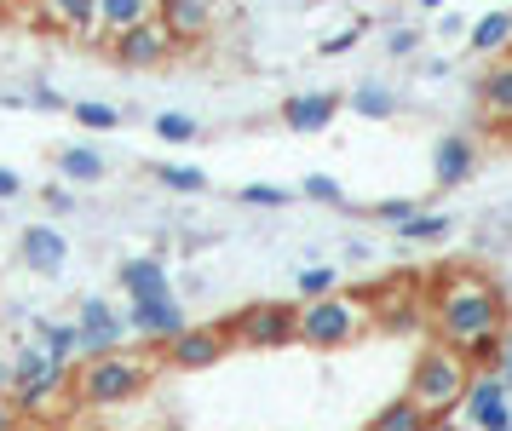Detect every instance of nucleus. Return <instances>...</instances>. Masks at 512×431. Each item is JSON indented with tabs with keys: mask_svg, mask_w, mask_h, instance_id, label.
<instances>
[{
	"mask_svg": "<svg viewBox=\"0 0 512 431\" xmlns=\"http://www.w3.org/2000/svg\"><path fill=\"white\" fill-rule=\"evenodd\" d=\"M426 311H432L438 345L461 351V357H472L484 340H501V328H507V299H501V288L484 271H472V265L443 271Z\"/></svg>",
	"mask_w": 512,
	"mask_h": 431,
	"instance_id": "1",
	"label": "nucleus"
},
{
	"mask_svg": "<svg viewBox=\"0 0 512 431\" xmlns=\"http://www.w3.org/2000/svg\"><path fill=\"white\" fill-rule=\"evenodd\" d=\"M156 380V357H139V351H110V357H87L75 363V403L87 414L104 409H127L139 403Z\"/></svg>",
	"mask_w": 512,
	"mask_h": 431,
	"instance_id": "2",
	"label": "nucleus"
},
{
	"mask_svg": "<svg viewBox=\"0 0 512 431\" xmlns=\"http://www.w3.org/2000/svg\"><path fill=\"white\" fill-rule=\"evenodd\" d=\"M369 328H374V299H363V294L305 299L294 311V345H305V351H346Z\"/></svg>",
	"mask_w": 512,
	"mask_h": 431,
	"instance_id": "3",
	"label": "nucleus"
},
{
	"mask_svg": "<svg viewBox=\"0 0 512 431\" xmlns=\"http://www.w3.org/2000/svg\"><path fill=\"white\" fill-rule=\"evenodd\" d=\"M466 386H472V363L461 351L432 340L420 351L415 374H409V403H420L432 420H455V409L466 403Z\"/></svg>",
	"mask_w": 512,
	"mask_h": 431,
	"instance_id": "4",
	"label": "nucleus"
},
{
	"mask_svg": "<svg viewBox=\"0 0 512 431\" xmlns=\"http://www.w3.org/2000/svg\"><path fill=\"white\" fill-rule=\"evenodd\" d=\"M294 311L300 305H282V299H254L231 311V345H248V351H277V345H294Z\"/></svg>",
	"mask_w": 512,
	"mask_h": 431,
	"instance_id": "5",
	"label": "nucleus"
},
{
	"mask_svg": "<svg viewBox=\"0 0 512 431\" xmlns=\"http://www.w3.org/2000/svg\"><path fill=\"white\" fill-rule=\"evenodd\" d=\"M127 334L144 345H156V351H167V345L179 340L190 328V311H185V299L179 294H162V299H127Z\"/></svg>",
	"mask_w": 512,
	"mask_h": 431,
	"instance_id": "6",
	"label": "nucleus"
},
{
	"mask_svg": "<svg viewBox=\"0 0 512 431\" xmlns=\"http://www.w3.org/2000/svg\"><path fill=\"white\" fill-rule=\"evenodd\" d=\"M75 334H81V363H87V357L127 351V317H121L104 294H87L75 305Z\"/></svg>",
	"mask_w": 512,
	"mask_h": 431,
	"instance_id": "7",
	"label": "nucleus"
},
{
	"mask_svg": "<svg viewBox=\"0 0 512 431\" xmlns=\"http://www.w3.org/2000/svg\"><path fill=\"white\" fill-rule=\"evenodd\" d=\"M231 357V328L225 322H190L179 340L162 351L167 368H179V374H202V368L225 363Z\"/></svg>",
	"mask_w": 512,
	"mask_h": 431,
	"instance_id": "8",
	"label": "nucleus"
},
{
	"mask_svg": "<svg viewBox=\"0 0 512 431\" xmlns=\"http://www.w3.org/2000/svg\"><path fill=\"white\" fill-rule=\"evenodd\" d=\"M461 420L472 431H512V391L501 386V374H495V368L472 374L466 403H461Z\"/></svg>",
	"mask_w": 512,
	"mask_h": 431,
	"instance_id": "9",
	"label": "nucleus"
},
{
	"mask_svg": "<svg viewBox=\"0 0 512 431\" xmlns=\"http://www.w3.org/2000/svg\"><path fill=\"white\" fill-rule=\"evenodd\" d=\"M110 52H116V64H127V69H162L167 58L179 52V35L167 29V18H150V23H139L133 35L110 41Z\"/></svg>",
	"mask_w": 512,
	"mask_h": 431,
	"instance_id": "10",
	"label": "nucleus"
},
{
	"mask_svg": "<svg viewBox=\"0 0 512 431\" xmlns=\"http://www.w3.org/2000/svg\"><path fill=\"white\" fill-rule=\"evenodd\" d=\"M340 92H323V87H311V92H288L282 98V127L288 133H323V127H334V115H340Z\"/></svg>",
	"mask_w": 512,
	"mask_h": 431,
	"instance_id": "11",
	"label": "nucleus"
},
{
	"mask_svg": "<svg viewBox=\"0 0 512 431\" xmlns=\"http://www.w3.org/2000/svg\"><path fill=\"white\" fill-rule=\"evenodd\" d=\"M18 259H24L35 276H64V265H70V236L58 225H29L24 236H18Z\"/></svg>",
	"mask_w": 512,
	"mask_h": 431,
	"instance_id": "12",
	"label": "nucleus"
},
{
	"mask_svg": "<svg viewBox=\"0 0 512 431\" xmlns=\"http://www.w3.org/2000/svg\"><path fill=\"white\" fill-rule=\"evenodd\" d=\"M472 167H478V144L466 133H443L438 144H432V179L443 184V190H455V184L472 179Z\"/></svg>",
	"mask_w": 512,
	"mask_h": 431,
	"instance_id": "13",
	"label": "nucleus"
},
{
	"mask_svg": "<svg viewBox=\"0 0 512 431\" xmlns=\"http://www.w3.org/2000/svg\"><path fill=\"white\" fill-rule=\"evenodd\" d=\"M150 18H162V0H98V46L133 35Z\"/></svg>",
	"mask_w": 512,
	"mask_h": 431,
	"instance_id": "14",
	"label": "nucleus"
},
{
	"mask_svg": "<svg viewBox=\"0 0 512 431\" xmlns=\"http://www.w3.org/2000/svg\"><path fill=\"white\" fill-rule=\"evenodd\" d=\"M116 282H121V294H127V299H162V294H173V276H167V265L156 259V253L121 259Z\"/></svg>",
	"mask_w": 512,
	"mask_h": 431,
	"instance_id": "15",
	"label": "nucleus"
},
{
	"mask_svg": "<svg viewBox=\"0 0 512 431\" xmlns=\"http://www.w3.org/2000/svg\"><path fill=\"white\" fill-rule=\"evenodd\" d=\"M478 110L495 127H512V58H495V64L478 75Z\"/></svg>",
	"mask_w": 512,
	"mask_h": 431,
	"instance_id": "16",
	"label": "nucleus"
},
{
	"mask_svg": "<svg viewBox=\"0 0 512 431\" xmlns=\"http://www.w3.org/2000/svg\"><path fill=\"white\" fill-rule=\"evenodd\" d=\"M466 52H478V58H507V52H512V6H501V12H484V18H472Z\"/></svg>",
	"mask_w": 512,
	"mask_h": 431,
	"instance_id": "17",
	"label": "nucleus"
},
{
	"mask_svg": "<svg viewBox=\"0 0 512 431\" xmlns=\"http://www.w3.org/2000/svg\"><path fill=\"white\" fill-rule=\"evenodd\" d=\"M41 18L81 41H98V0H41Z\"/></svg>",
	"mask_w": 512,
	"mask_h": 431,
	"instance_id": "18",
	"label": "nucleus"
},
{
	"mask_svg": "<svg viewBox=\"0 0 512 431\" xmlns=\"http://www.w3.org/2000/svg\"><path fill=\"white\" fill-rule=\"evenodd\" d=\"M29 334H35V345H47L58 363H81V334H75V322H58V317H35L29 322Z\"/></svg>",
	"mask_w": 512,
	"mask_h": 431,
	"instance_id": "19",
	"label": "nucleus"
},
{
	"mask_svg": "<svg viewBox=\"0 0 512 431\" xmlns=\"http://www.w3.org/2000/svg\"><path fill=\"white\" fill-rule=\"evenodd\" d=\"M162 18H167V29H173L179 41H202L208 23H213V6L208 0H162Z\"/></svg>",
	"mask_w": 512,
	"mask_h": 431,
	"instance_id": "20",
	"label": "nucleus"
},
{
	"mask_svg": "<svg viewBox=\"0 0 512 431\" xmlns=\"http://www.w3.org/2000/svg\"><path fill=\"white\" fill-rule=\"evenodd\" d=\"M58 173L70 184H98L110 167H104V156H98L93 144H64V150H58Z\"/></svg>",
	"mask_w": 512,
	"mask_h": 431,
	"instance_id": "21",
	"label": "nucleus"
},
{
	"mask_svg": "<svg viewBox=\"0 0 512 431\" xmlns=\"http://www.w3.org/2000/svg\"><path fill=\"white\" fill-rule=\"evenodd\" d=\"M346 104L363 115V121H392V115H397V92H392V87H380V81H357Z\"/></svg>",
	"mask_w": 512,
	"mask_h": 431,
	"instance_id": "22",
	"label": "nucleus"
},
{
	"mask_svg": "<svg viewBox=\"0 0 512 431\" xmlns=\"http://www.w3.org/2000/svg\"><path fill=\"white\" fill-rule=\"evenodd\" d=\"M58 368H70V363H58V357H52L47 345H18V351H12V386H24V380H47V374H58Z\"/></svg>",
	"mask_w": 512,
	"mask_h": 431,
	"instance_id": "23",
	"label": "nucleus"
},
{
	"mask_svg": "<svg viewBox=\"0 0 512 431\" xmlns=\"http://www.w3.org/2000/svg\"><path fill=\"white\" fill-rule=\"evenodd\" d=\"M426 426H432V414L420 409V403H409V391L369 420V431H426Z\"/></svg>",
	"mask_w": 512,
	"mask_h": 431,
	"instance_id": "24",
	"label": "nucleus"
},
{
	"mask_svg": "<svg viewBox=\"0 0 512 431\" xmlns=\"http://www.w3.org/2000/svg\"><path fill=\"white\" fill-rule=\"evenodd\" d=\"M162 190H179V196H202L208 190V173L196 167V161H162V167H150Z\"/></svg>",
	"mask_w": 512,
	"mask_h": 431,
	"instance_id": "25",
	"label": "nucleus"
},
{
	"mask_svg": "<svg viewBox=\"0 0 512 431\" xmlns=\"http://www.w3.org/2000/svg\"><path fill=\"white\" fill-rule=\"evenodd\" d=\"M397 236H403V242H426V248H432V242H449V236H455V219H449V213H420V219H409Z\"/></svg>",
	"mask_w": 512,
	"mask_h": 431,
	"instance_id": "26",
	"label": "nucleus"
},
{
	"mask_svg": "<svg viewBox=\"0 0 512 431\" xmlns=\"http://www.w3.org/2000/svg\"><path fill=\"white\" fill-rule=\"evenodd\" d=\"M156 138H162V144H196V138H202V121L185 115V110H162L156 115Z\"/></svg>",
	"mask_w": 512,
	"mask_h": 431,
	"instance_id": "27",
	"label": "nucleus"
},
{
	"mask_svg": "<svg viewBox=\"0 0 512 431\" xmlns=\"http://www.w3.org/2000/svg\"><path fill=\"white\" fill-rule=\"evenodd\" d=\"M294 288H300V305L305 299H328V294H340V271H334V265H305V271L294 276Z\"/></svg>",
	"mask_w": 512,
	"mask_h": 431,
	"instance_id": "28",
	"label": "nucleus"
},
{
	"mask_svg": "<svg viewBox=\"0 0 512 431\" xmlns=\"http://www.w3.org/2000/svg\"><path fill=\"white\" fill-rule=\"evenodd\" d=\"M70 115L81 121V127H87V133H110V127L121 121V110H116V104H98V98H75V104H70Z\"/></svg>",
	"mask_w": 512,
	"mask_h": 431,
	"instance_id": "29",
	"label": "nucleus"
},
{
	"mask_svg": "<svg viewBox=\"0 0 512 431\" xmlns=\"http://www.w3.org/2000/svg\"><path fill=\"white\" fill-rule=\"evenodd\" d=\"M369 219H380V225L403 230L409 219H420V202H415V196H392V202H374V207H369Z\"/></svg>",
	"mask_w": 512,
	"mask_h": 431,
	"instance_id": "30",
	"label": "nucleus"
},
{
	"mask_svg": "<svg viewBox=\"0 0 512 431\" xmlns=\"http://www.w3.org/2000/svg\"><path fill=\"white\" fill-rule=\"evenodd\" d=\"M300 196H311V202H323V207H346V184L328 179V173H305Z\"/></svg>",
	"mask_w": 512,
	"mask_h": 431,
	"instance_id": "31",
	"label": "nucleus"
},
{
	"mask_svg": "<svg viewBox=\"0 0 512 431\" xmlns=\"http://www.w3.org/2000/svg\"><path fill=\"white\" fill-rule=\"evenodd\" d=\"M236 202H248V207H288L294 196H288L282 184H242V190H236Z\"/></svg>",
	"mask_w": 512,
	"mask_h": 431,
	"instance_id": "32",
	"label": "nucleus"
},
{
	"mask_svg": "<svg viewBox=\"0 0 512 431\" xmlns=\"http://www.w3.org/2000/svg\"><path fill=\"white\" fill-rule=\"evenodd\" d=\"M363 29H369V18H363V23H351V29H334V35H328V41L317 46V52H323V58H346L351 46L363 41Z\"/></svg>",
	"mask_w": 512,
	"mask_h": 431,
	"instance_id": "33",
	"label": "nucleus"
},
{
	"mask_svg": "<svg viewBox=\"0 0 512 431\" xmlns=\"http://www.w3.org/2000/svg\"><path fill=\"white\" fill-rule=\"evenodd\" d=\"M386 52H392V58H415L420 52V29H409V23L386 29Z\"/></svg>",
	"mask_w": 512,
	"mask_h": 431,
	"instance_id": "34",
	"label": "nucleus"
},
{
	"mask_svg": "<svg viewBox=\"0 0 512 431\" xmlns=\"http://www.w3.org/2000/svg\"><path fill=\"white\" fill-rule=\"evenodd\" d=\"M29 104H35V110H70V98H64L58 87H35L29 92Z\"/></svg>",
	"mask_w": 512,
	"mask_h": 431,
	"instance_id": "35",
	"label": "nucleus"
},
{
	"mask_svg": "<svg viewBox=\"0 0 512 431\" xmlns=\"http://www.w3.org/2000/svg\"><path fill=\"white\" fill-rule=\"evenodd\" d=\"M438 35H449V41H466V35H472V23H466L461 12H443V23H438Z\"/></svg>",
	"mask_w": 512,
	"mask_h": 431,
	"instance_id": "36",
	"label": "nucleus"
},
{
	"mask_svg": "<svg viewBox=\"0 0 512 431\" xmlns=\"http://www.w3.org/2000/svg\"><path fill=\"white\" fill-rule=\"evenodd\" d=\"M0 431H29V426H24V414H18V403H12V397H0Z\"/></svg>",
	"mask_w": 512,
	"mask_h": 431,
	"instance_id": "37",
	"label": "nucleus"
},
{
	"mask_svg": "<svg viewBox=\"0 0 512 431\" xmlns=\"http://www.w3.org/2000/svg\"><path fill=\"white\" fill-rule=\"evenodd\" d=\"M12 196H24V179L12 167H0V202H12Z\"/></svg>",
	"mask_w": 512,
	"mask_h": 431,
	"instance_id": "38",
	"label": "nucleus"
},
{
	"mask_svg": "<svg viewBox=\"0 0 512 431\" xmlns=\"http://www.w3.org/2000/svg\"><path fill=\"white\" fill-rule=\"evenodd\" d=\"M495 374H501V386L512 391V334H507V345H501V363H495Z\"/></svg>",
	"mask_w": 512,
	"mask_h": 431,
	"instance_id": "39",
	"label": "nucleus"
},
{
	"mask_svg": "<svg viewBox=\"0 0 512 431\" xmlns=\"http://www.w3.org/2000/svg\"><path fill=\"white\" fill-rule=\"evenodd\" d=\"M47 207H58V213H70V207H75V196L64 190V184H52V190H47Z\"/></svg>",
	"mask_w": 512,
	"mask_h": 431,
	"instance_id": "40",
	"label": "nucleus"
},
{
	"mask_svg": "<svg viewBox=\"0 0 512 431\" xmlns=\"http://www.w3.org/2000/svg\"><path fill=\"white\" fill-rule=\"evenodd\" d=\"M58 431H104V426H98V420H87V414H75V420H64Z\"/></svg>",
	"mask_w": 512,
	"mask_h": 431,
	"instance_id": "41",
	"label": "nucleus"
},
{
	"mask_svg": "<svg viewBox=\"0 0 512 431\" xmlns=\"http://www.w3.org/2000/svg\"><path fill=\"white\" fill-rule=\"evenodd\" d=\"M0 397H12V357H0Z\"/></svg>",
	"mask_w": 512,
	"mask_h": 431,
	"instance_id": "42",
	"label": "nucleus"
},
{
	"mask_svg": "<svg viewBox=\"0 0 512 431\" xmlns=\"http://www.w3.org/2000/svg\"><path fill=\"white\" fill-rule=\"evenodd\" d=\"M420 12H443V6H449V0H415Z\"/></svg>",
	"mask_w": 512,
	"mask_h": 431,
	"instance_id": "43",
	"label": "nucleus"
},
{
	"mask_svg": "<svg viewBox=\"0 0 512 431\" xmlns=\"http://www.w3.org/2000/svg\"><path fill=\"white\" fill-rule=\"evenodd\" d=\"M426 431H455V420H432V426H426Z\"/></svg>",
	"mask_w": 512,
	"mask_h": 431,
	"instance_id": "44",
	"label": "nucleus"
},
{
	"mask_svg": "<svg viewBox=\"0 0 512 431\" xmlns=\"http://www.w3.org/2000/svg\"><path fill=\"white\" fill-rule=\"evenodd\" d=\"M507 58H512V52H507Z\"/></svg>",
	"mask_w": 512,
	"mask_h": 431,
	"instance_id": "45",
	"label": "nucleus"
}]
</instances>
